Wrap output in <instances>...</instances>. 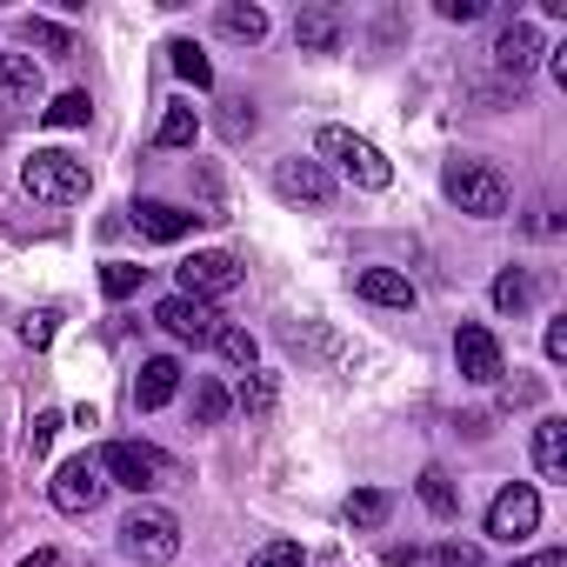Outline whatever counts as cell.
I'll return each mask as SVG.
<instances>
[{"label": "cell", "instance_id": "cell-1", "mask_svg": "<svg viewBox=\"0 0 567 567\" xmlns=\"http://www.w3.org/2000/svg\"><path fill=\"white\" fill-rule=\"evenodd\" d=\"M94 461H101L107 487H134V494H161V487H174V481H181L174 454H161L154 441H107Z\"/></svg>", "mask_w": 567, "mask_h": 567}, {"label": "cell", "instance_id": "cell-2", "mask_svg": "<svg viewBox=\"0 0 567 567\" xmlns=\"http://www.w3.org/2000/svg\"><path fill=\"white\" fill-rule=\"evenodd\" d=\"M315 154H321V167L334 161L354 187H368V194H381L388 181H394V167H388V154L368 141V134H354V127H321L315 134Z\"/></svg>", "mask_w": 567, "mask_h": 567}, {"label": "cell", "instance_id": "cell-3", "mask_svg": "<svg viewBox=\"0 0 567 567\" xmlns=\"http://www.w3.org/2000/svg\"><path fill=\"white\" fill-rule=\"evenodd\" d=\"M441 187H447V200H454L461 214H474V220H501V214H507V181H501V167H487V161L454 154V161L441 167Z\"/></svg>", "mask_w": 567, "mask_h": 567}, {"label": "cell", "instance_id": "cell-4", "mask_svg": "<svg viewBox=\"0 0 567 567\" xmlns=\"http://www.w3.org/2000/svg\"><path fill=\"white\" fill-rule=\"evenodd\" d=\"M21 181H28L34 200H54V207H74V200H87V187H94L87 161H74V154H61V147H41V154L21 167Z\"/></svg>", "mask_w": 567, "mask_h": 567}, {"label": "cell", "instance_id": "cell-5", "mask_svg": "<svg viewBox=\"0 0 567 567\" xmlns=\"http://www.w3.org/2000/svg\"><path fill=\"white\" fill-rule=\"evenodd\" d=\"M121 554L141 560V567H167V560L181 554V520H174L167 507H134V514L121 520Z\"/></svg>", "mask_w": 567, "mask_h": 567}, {"label": "cell", "instance_id": "cell-6", "mask_svg": "<svg viewBox=\"0 0 567 567\" xmlns=\"http://www.w3.org/2000/svg\"><path fill=\"white\" fill-rule=\"evenodd\" d=\"M48 494H54V507H61V514H94V507L107 501V474H101V461H94V454H74V461H61V467H54Z\"/></svg>", "mask_w": 567, "mask_h": 567}, {"label": "cell", "instance_id": "cell-7", "mask_svg": "<svg viewBox=\"0 0 567 567\" xmlns=\"http://www.w3.org/2000/svg\"><path fill=\"white\" fill-rule=\"evenodd\" d=\"M274 194L288 207H328L334 200V167H321L308 154H288V161H274Z\"/></svg>", "mask_w": 567, "mask_h": 567}, {"label": "cell", "instance_id": "cell-8", "mask_svg": "<svg viewBox=\"0 0 567 567\" xmlns=\"http://www.w3.org/2000/svg\"><path fill=\"white\" fill-rule=\"evenodd\" d=\"M234 288H240V260L220 254V247H207V254H187V260H181V288H174V295H187V301H220V295H234Z\"/></svg>", "mask_w": 567, "mask_h": 567}, {"label": "cell", "instance_id": "cell-9", "mask_svg": "<svg viewBox=\"0 0 567 567\" xmlns=\"http://www.w3.org/2000/svg\"><path fill=\"white\" fill-rule=\"evenodd\" d=\"M540 527V487L534 481H514V487H501L494 494V507H487V534L494 540H520V534H534Z\"/></svg>", "mask_w": 567, "mask_h": 567}, {"label": "cell", "instance_id": "cell-10", "mask_svg": "<svg viewBox=\"0 0 567 567\" xmlns=\"http://www.w3.org/2000/svg\"><path fill=\"white\" fill-rule=\"evenodd\" d=\"M454 361H461V381H474V388H494V381L507 374V361H501V341H494L481 321L454 328Z\"/></svg>", "mask_w": 567, "mask_h": 567}, {"label": "cell", "instance_id": "cell-11", "mask_svg": "<svg viewBox=\"0 0 567 567\" xmlns=\"http://www.w3.org/2000/svg\"><path fill=\"white\" fill-rule=\"evenodd\" d=\"M154 321H161L174 341H187V348H214V334H220V315H214L207 301H187V295H167V301L154 308Z\"/></svg>", "mask_w": 567, "mask_h": 567}, {"label": "cell", "instance_id": "cell-12", "mask_svg": "<svg viewBox=\"0 0 567 567\" xmlns=\"http://www.w3.org/2000/svg\"><path fill=\"white\" fill-rule=\"evenodd\" d=\"M540 54H547V48H540V34H534L527 21H507V28L494 34V68L514 81V94H520V81L534 74V61H540Z\"/></svg>", "mask_w": 567, "mask_h": 567}, {"label": "cell", "instance_id": "cell-13", "mask_svg": "<svg viewBox=\"0 0 567 567\" xmlns=\"http://www.w3.org/2000/svg\"><path fill=\"white\" fill-rule=\"evenodd\" d=\"M0 107L41 114V68H34V54H0Z\"/></svg>", "mask_w": 567, "mask_h": 567}, {"label": "cell", "instance_id": "cell-14", "mask_svg": "<svg viewBox=\"0 0 567 567\" xmlns=\"http://www.w3.org/2000/svg\"><path fill=\"white\" fill-rule=\"evenodd\" d=\"M194 220H200V214H187V207H174V200H141V207H134L141 240H161V247L187 240V234H194Z\"/></svg>", "mask_w": 567, "mask_h": 567}, {"label": "cell", "instance_id": "cell-15", "mask_svg": "<svg viewBox=\"0 0 567 567\" xmlns=\"http://www.w3.org/2000/svg\"><path fill=\"white\" fill-rule=\"evenodd\" d=\"M354 295H361V301H374V308H401V315L421 301V295H414V280H408V274H394V267H361V274H354Z\"/></svg>", "mask_w": 567, "mask_h": 567}, {"label": "cell", "instance_id": "cell-16", "mask_svg": "<svg viewBox=\"0 0 567 567\" xmlns=\"http://www.w3.org/2000/svg\"><path fill=\"white\" fill-rule=\"evenodd\" d=\"M181 394V361L174 354H154V361H141V381H134V408H167Z\"/></svg>", "mask_w": 567, "mask_h": 567}, {"label": "cell", "instance_id": "cell-17", "mask_svg": "<svg viewBox=\"0 0 567 567\" xmlns=\"http://www.w3.org/2000/svg\"><path fill=\"white\" fill-rule=\"evenodd\" d=\"M341 14L334 8H308V14H295V41H301V54H334L341 48Z\"/></svg>", "mask_w": 567, "mask_h": 567}, {"label": "cell", "instance_id": "cell-18", "mask_svg": "<svg viewBox=\"0 0 567 567\" xmlns=\"http://www.w3.org/2000/svg\"><path fill=\"white\" fill-rule=\"evenodd\" d=\"M534 467H540V481H567V421H540L534 427Z\"/></svg>", "mask_w": 567, "mask_h": 567}, {"label": "cell", "instance_id": "cell-19", "mask_svg": "<svg viewBox=\"0 0 567 567\" xmlns=\"http://www.w3.org/2000/svg\"><path fill=\"white\" fill-rule=\"evenodd\" d=\"M214 28L227 34V41H267V8H254V0H220V14H214Z\"/></svg>", "mask_w": 567, "mask_h": 567}, {"label": "cell", "instance_id": "cell-20", "mask_svg": "<svg viewBox=\"0 0 567 567\" xmlns=\"http://www.w3.org/2000/svg\"><path fill=\"white\" fill-rule=\"evenodd\" d=\"M534 295H540V288H534L527 267H501V274H494V308H501V315H527Z\"/></svg>", "mask_w": 567, "mask_h": 567}, {"label": "cell", "instance_id": "cell-21", "mask_svg": "<svg viewBox=\"0 0 567 567\" xmlns=\"http://www.w3.org/2000/svg\"><path fill=\"white\" fill-rule=\"evenodd\" d=\"M227 401H234L240 414H274V401H280V381H274V374H260V368H247V374H240V388H234Z\"/></svg>", "mask_w": 567, "mask_h": 567}, {"label": "cell", "instance_id": "cell-22", "mask_svg": "<svg viewBox=\"0 0 567 567\" xmlns=\"http://www.w3.org/2000/svg\"><path fill=\"white\" fill-rule=\"evenodd\" d=\"M87 114H94V101H87L81 87H68V94H54V101L41 107V121H48V127H87Z\"/></svg>", "mask_w": 567, "mask_h": 567}, {"label": "cell", "instance_id": "cell-23", "mask_svg": "<svg viewBox=\"0 0 567 567\" xmlns=\"http://www.w3.org/2000/svg\"><path fill=\"white\" fill-rule=\"evenodd\" d=\"M194 134H200V114H194L187 101H174V107L161 114V134H154V141H161V147H194Z\"/></svg>", "mask_w": 567, "mask_h": 567}, {"label": "cell", "instance_id": "cell-24", "mask_svg": "<svg viewBox=\"0 0 567 567\" xmlns=\"http://www.w3.org/2000/svg\"><path fill=\"white\" fill-rule=\"evenodd\" d=\"M141 280H147V267L107 260V267H101V295H107V301H127V295H141Z\"/></svg>", "mask_w": 567, "mask_h": 567}, {"label": "cell", "instance_id": "cell-25", "mask_svg": "<svg viewBox=\"0 0 567 567\" xmlns=\"http://www.w3.org/2000/svg\"><path fill=\"white\" fill-rule=\"evenodd\" d=\"M167 54H174V74H181L187 87H214V61H207V54H200L194 41H174Z\"/></svg>", "mask_w": 567, "mask_h": 567}, {"label": "cell", "instance_id": "cell-26", "mask_svg": "<svg viewBox=\"0 0 567 567\" xmlns=\"http://www.w3.org/2000/svg\"><path fill=\"white\" fill-rule=\"evenodd\" d=\"M227 408H234V401H227V388H220V381H194V421H200V427H220V421H227Z\"/></svg>", "mask_w": 567, "mask_h": 567}, {"label": "cell", "instance_id": "cell-27", "mask_svg": "<svg viewBox=\"0 0 567 567\" xmlns=\"http://www.w3.org/2000/svg\"><path fill=\"white\" fill-rule=\"evenodd\" d=\"M421 501H427V514H434V520H454V507H461V501H454V481H447L441 467H427V474H421Z\"/></svg>", "mask_w": 567, "mask_h": 567}, {"label": "cell", "instance_id": "cell-28", "mask_svg": "<svg viewBox=\"0 0 567 567\" xmlns=\"http://www.w3.org/2000/svg\"><path fill=\"white\" fill-rule=\"evenodd\" d=\"M388 514H394V501H388L381 487H361V494L348 501V527H381Z\"/></svg>", "mask_w": 567, "mask_h": 567}, {"label": "cell", "instance_id": "cell-29", "mask_svg": "<svg viewBox=\"0 0 567 567\" xmlns=\"http://www.w3.org/2000/svg\"><path fill=\"white\" fill-rule=\"evenodd\" d=\"M214 348H220V361H227V368H254V354H260L247 328H220V334H214Z\"/></svg>", "mask_w": 567, "mask_h": 567}, {"label": "cell", "instance_id": "cell-30", "mask_svg": "<svg viewBox=\"0 0 567 567\" xmlns=\"http://www.w3.org/2000/svg\"><path fill=\"white\" fill-rule=\"evenodd\" d=\"M247 567H308V554H301V540H267Z\"/></svg>", "mask_w": 567, "mask_h": 567}, {"label": "cell", "instance_id": "cell-31", "mask_svg": "<svg viewBox=\"0 0 567 567\" xmlns=\"http://www.w3.org/2000/svg\"><path fill=\"white\" fill-rule=\"evenodd\" d=\"M28 48H48V54H74V34L54 28V21H28Z\"/></svg>", "mask_w": 567, "mask_h": 567}, {"label": "cell", "instance_id": "cell-32", "mask_svg": "<svg viewBox=\"0 0 567 567\" xmlns=\"http://www.w3.org/2000/svg\"><path fill=\"white\" fill-rule=\"evenodd\" d=\"M14 334H21L28 348H48V341H54V315H48V308H41V315H21Z\"/></svg>", "mask_w": 567, "mask_h": 567}, {"label": "cell", "instance_id": "cell-33", "mask_svg": "<svg viewBox=\"0 0 567 567\" xmlns=\"http://www.w3.org/2000/svg\"><path fill=\"white\" fill-rule=\"evenodd\" d=\"M54 434H61V414H54V408H41V414H34V427H28V447H34V454H48V447H54Z\"/></svg>", "mask_w": 567, "mask_h": 567}, {"label": "cell", "instance_id": "cell-34", "mask_svg": "<svg viewBox=\"0 0 567 567\" xmlns=\"http://www.w3.org/2000/svg\"><path fill=\"white\" fill-rule=\"evenodd\" d=\"M220 134H227V141L254 134V107H247V101H227V114H220Z\"/></svg>", "mask_w": 567, "mask_h": 567}, {"label": "cell", "instance_id": "cell-35", "mask_svg": "<svg viewBox=\"0 0 567 567\" xmlns=\"http://www.w3.org/2000/svg\"><path fill=\"white\" fill-rule=\"evenodd\" d=\"M487 0H441V21H481Z\"/></svg>", "mask_w": 567, "mask_h": 567}, {"label": "cell", "instance_id": "cell-36", "mask_svg": "<svg viewBox=\"0 0 567 567\" xmlns=\"http://www.w3.org/2000/svg\"><path fill=\"white\" fill-rule=\"evenodd\" d=\"M547 361H567V321H547Z\"/></svg>", "mask_w": 567, "mask_h": 567}, {"label": "cell", "instance_id": "cell-37", "mask_svg": "<svg viewBox=\"0 0 567 567\" xmlns=\"http://www.w3.org/2000/svg\"><path fill=\"white\" fill-rule=\"evenodd\" d=\"M441 560H447V567H481V554H474V547H461V540H454V547H441Z\"/></svg>", "mask_w": 567, "mask_h": 567}, {"label": "cell", "instance_id": "cell-38", "mask_svg": "<svg viewBox=\"0 0 567 567\" xmlns=\"http://www.w3.org/2000/svg\"><path fill=\"white\" fill-rule=\"evenodd\" d=\"M514 567H567V554H560V547H547V554H520Z\"/></svg>", "mask_w": 567, "mask_h": 567}, {"label": "cell", "instance_id": "cell-39", "mask_svg": "<svg viewBox=\"0 0 567 567\" xmlns=\"http://www.w3.org/2000/svg\"><path fill=\"white\" fill-rule=\"evenodd\" d=\"M21 567H61V554H54V547H41V554H28Z\"/></svg>", "mask_w": 567, "mask_h": 567}]
</instances>
